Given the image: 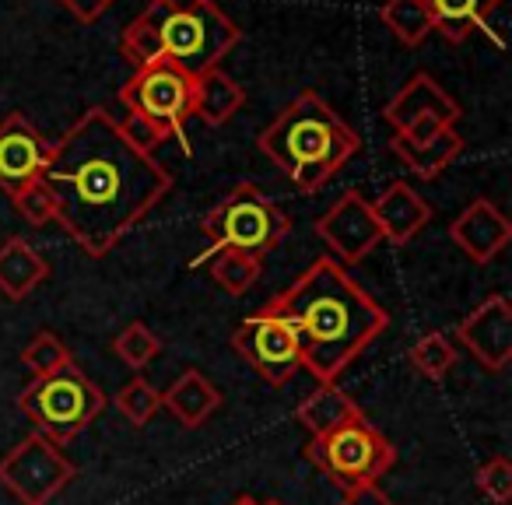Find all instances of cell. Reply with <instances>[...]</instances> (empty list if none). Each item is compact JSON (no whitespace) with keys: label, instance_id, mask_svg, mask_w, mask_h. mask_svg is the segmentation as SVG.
I'll return each mask as SVG.
<instances>
[{"label":"cell","instance_id":"6da1fadb","mask_svg":"<svg viewBox=\"0 0 512 505\" xmlns=\"http://www.w3.org/2000/svg\"><path fill=\"white\" fill-rule=\"evenodd\" d=\"M43 183L57 200V225L85 257L102 260L169 197L172 172L130 148L106 106H92L53 144Z\"/></svg>","mask_w":512,"mask_h":505},{"label":"cell","instance_id":"7a4b0ae2","mask_svg":"<svg viewBox=\"0 0 512 505\" xmlns=\"http://www.w3.org/2000/svg\"><path fill=\"white\" fill-rule=\"evenodd\" d=\"M292 327L302 369L316 383H337L344 369L390 327V313L334 257H316L285 292L264 306Z\"/></svg>","mask_w":512,"mask_h":505},{"label":"cell","instance_id":"3957f363","mask_svg":"<svg viewBox=\"0 0 512 505\" xmlns=\"http://www.w3.org/2000/svg\"><path fill=\"white\" fill-rule=\"evenodd\" d=\"M256 148L292 179L295 190L313 197L358 155L362 137L327 106L323 95L302 92L256 137Z\"/></svg>","mask_w":512,"mask_h":505},{"label":"cell","instance_id":"277c9868","mask_svg":"<svg viewBox=\"0 0 512 505\" xmlns=\"http://www.w3.org/2000/svg\"><path fill=\"white\" fill-rule=\"evenodd\" d=\"M239 39L242 29L214 0H204L200 8L190 11H169L151 0L148 8L123 29L120 50L134 64V71L165 57L183 67L186 74L200 78L204 71L221 67V60L239 46Z\"/></svg>","mask_w":512,"mask_h":505},{"label":"cell","instance_id":"5b68a950","mask_svg":"<svg viewBox=\"0 0 512 505\" xmlns=\"http://www.w3.org/2000/svg\"><path fill=\"white\" fill-rule=\"evenodd\" d=\"M200 235L207 239V253H200L193 267L218 253H249L264 260L292 235V218L256 183H239L200 218Z\"/></svg>","mask_w":512,"mask_h":505},{"label":"cell","instance_id":"8992f818","mask_svg":"<svg viewBox=\"0 0 512 505\" xmlns=\"http://www.w3.org/2000/svg\"><path fill=\"white\" fill-rule=\"evenodd\" d=\"M106 393L99 383L85 376L78 365H64L60 372L43 379H32L18 393V411L32 421V432L46 435L53 446H71L102 411H106Z\"/></svg>","mask_w":512,"mask_h":505},{"label":"cell","instance_id":"52a82bcc","mask_svg":"<svg viewBox=\"0 0 512 505\" xmlns=\"http://www.w3.org/2000/svg\"><path fill=\"white\" fill-rule=\"evenodd\" d=\"M302 456L316 470H323V477H330V484H337L341 491L358 488V484H376L397 463V449L365 414H355L344 425L313 435Z\"/></svg>","mask_w":512,"mask_h":505},{"label":"cell","instance_id":"ba28073f","mask_svg":"<svg viewBox=\"0 0 512 505\" xmlns=\"http://www.w3.org/2000/svg\"><path fill=\"white\" fill-rule=\"evenodd\" d=\"M74 477L78 467L39 432H29L15 449L0 456V488L15 495L18 505H50Z\"/></svg>","mask_w":512,"mask_h":505},{"label":"cell","instance_id":"9c48e42d","mask_svg":"<svg viewBox=\"0 0 512 505\" xmlns=\"http://www.w3.org/2000/svg\"><path fill=\"white\" fill-rule=\"evenodd\" d=\"M193 88L197 78L186 74L179 64L158 57L151 64L137 67L134 78L120 88V102L127 113H144L155 123H162L172 137L186 141V123L193 120Z\"/></svg>","mask_w":512,"mask_h":505},{"label":"cell","instance_id":"30bf717a","mask_svg":"<svg viewBox=\"0 0 512 505\" xmlns=\"http://www.w3.org/2000/svg\"><path fill=\"white\" fill-rule=\"evenodd\" d=\"M232 348L271 386H288L302 372V351L292 327L264 309L239 323V330L232 334Z\"/></svg>","mask_w":512,"mask_h":505},{"label":"cell","instance_id":"8fae6325","mask_svg":"<svg viewBox=\"0 0 512 505\" xmlns=\"http://www.w3.org/2000/svg\"><path fill=\"white\" fill-rule=\"evenodd\" d=\"M313 228L330 246V253H334V260L341 267L362 264L372 249L383 242V232H379L376 218H372V207L362 197V190H344V197H337L316 218Z\"/></svg>","mask_w":512,"mask_h":505},{"label":"cell","instance_id":"7c38bea8","mask_svg":"<svg viewBox=\"0 0 512 505\" xmlns=\"http://www.w3.org/2000/svg\"><path fill=\"white\" fill-rule=\"evenodd\" d=\"M456 341L488 372H505L512 362V302L502 292L488 295L456 323Z\"/></svg>","mask_w":512,"mask_h":505},{"label":"cell","instance_id":"4fadbf2b","mask_svg":"<svg viewBox=\"0 0 512 505\" xmlns=\"http://www.w3.org/2000/svg\"><path fill=\"white\" fill-rule=\"evenodd\" d=\"M50 155L53 144L25 120V113H8L0 120V186L8 197L43 179Z\"/></svg>","mask_w":512,"mask_h":505},{"label":"cell","instance_id":"5bb4252c","mask_svg":"<svg viewBox=\"0 0 512 505\" xmlns=\"http://www.w3.org/2000/svg\"><path fill=\"white\" fill-rule=\"evenodd\" d=\"M463 116L460 102L432 78V74L418 71L400 85V92L386 102L383 109V120L393 127V134H404L411 130L414 123H425V120H435V123H446V127H456Z\"/></svg>","mask_w":512,"mask_h":505},{"label":"cell","instance_id":"9a60e30c","mask_svg":"<svg viewBox=\"0 0 512 505\" xmlns=\"http://www.w3.org/2000/svg\"><path fill=\"white\" fill-rule=\"evenodd\" d=\"M449 239L460 249L470 264H491V260L509 246L512 239V221L502 214V207L488 197H477L463 207L449 225Z\"/></svg>","mask_w":512,"mask_h":505},{"label":"cell","instance_id":"2e32d148","mask_svg":"<svg viewBox=\"0 0 512 505\" xmlns=\"http://www.w3.org/2000/svg\"><path fill=\"white\" fill-rule=\"evenodd\" d=\"M372 218H376L379 232L393 246H407L418 232H425L428 221L435 218V207L414 190L404 179H393L376 200H372Z\"/></svg>","mask_w":512,"mask_h":505},{"label":"cell","instance_id":"e0dca14e","mask_svg":"<svg viewBox=\"0 0 512 505\" xmlns=\"http://www.w3.org/2000/svg\"><path fill=\"white\" fill-rule=\"evenodd\" d=\"M221 407V390L200 369H186L162 393V411H169L183 428H200Z\"/></svg>","mask_w":512,"mask_h":505},{"label":"cell","instance_id":"ac0fdd59","mask_svg":"<svg viewBox=\"0 0 512 505\" xmlns=\"http://www.w3.org/2000/svg\"><path fill=\"white\" fill-rule=\"evenodd\" d=\"M463 144H467V141H463V137L456 134V127H449V130H442V134L428 137V141H407V137L393 134L390 151L418 179H439L442 172H446L449 165H453L456 158H460Z\"/></svg>","mask_w":512,"mask_h":505},{"label":"cell","instance_id":"d6986e66","mask_svg":"<svg viewBox=\"0 0 512 505\" xmlns=\"http://www.w3.org/2000/svg\"><path fill=\"white\" fill-rule=\"evenodd\" d=\"M246 106V88L225 74L221 67L204 71L193 88V120H200L204 127H225L239 109Z\"/></svg>","mask_w":512,"mask_h":505},{"label":"cell","instance_id":"ffe728a7","mask_svg":"<svg viewBox=\"0 0 512 505\" xmlns=\"http://www.w3.org/2000/svg\"><path fill=\"white\" fill-rule=\"evenodd\" d=\"M50 278V264L39 257L25 239H8L0 246V295L11 302H22Z\"/></svg>","mask_w":512,"mask_h":505},{"label":"cell","instance_id":"44dd1931","mask_svg":"<svg viewBox=\"0 0 512 505\" xmlns=\"http://www.w3.org/2000/svg\"><path fill=\"white\" fill-rule=\"evenodd\" d=\"M502 0H425L428 15H432V29L439 32L446 43H467V36L498 11Z\"/></svg>","mask_w":512,"mask_h":505},{"label":"cell","instance_id":"7402d4cb","mask_svg":"<svg viewBox=\"0 0 512 505\" xmlns=\"http://www.w3.org/2000/svg\"><path fill=\"white\" fill-rule=\"evenodd\" d=\"M355 414H362V407H358L337 383H316V390L295 407V421L306 428L309 439L344 425V421L355 418Z\"/></svg>","mask_w":512,"mask_h":505},{"label":"cell","instance_id":"603a6c76","mask_svg":"<svg viewBox=\"0 0 512 505\" xmlns=\"http://www.w3.org/2000/svg\"><path fill=\"white\" fill-rule=\"evenodd\" d=\"M379 18H383L386 29L404 46H411V50L425 43L428 32H435L425 0H386L383 8H379Z\"/></svg>","mask_w":512,"mask_h":505},{"label":"cell","instance_id":"cb8c5ba5","mask_svg":"<svg viewBox=\"0 0 512 505\" xmlns=\"http://www.w3.org/2000/svg\"><path fill=\"white\" fill-rule=\"evenodd\" d=\"M407 358H411L414 372H418L421 379H428V383H442L456 365V344L449 334L432 330V334L418 337V341L411 344Z\"/></svg>","mask_w":512,"mask_h":505},{"label":"cell","instance_id":"d4e9b609","mask_svg":"<svg viewBox=\"0 0 512 505\" xmlns=\"http://www.w3.org/2000/svg\"><path fill=\"white\" fill-rule=\"evenodd\" d=\"M211 278L218 281L221 292L239 299V295L253 292L256 281L264 278V260L249 257V253H218L211 257Z\"/></svg>","mask_w":512,"mask_h":505},{"label":"cell","instance_id":"484cf974","mask_svg":"<svg viewBox=\"0 0 512 505\" xmlns=\"http://www.w3.org/2000/svg\"><path fill=\"white\" fill-rule=\"evenodd\" d=\"M109 348H113V355L120 358L127 369L141 372V369H148L158 355H162V337H158L148 323L134 320L113 337V344H109Z\"/></svg>","mask_w":512,"mask_h":505},{"label":"cell","instance_id":"4316f807","mask_svg":"<svg viewBox=\"0 0 512 505\" xmlns=\"http://www.w3.org/2000/svg\"><path fill=\"white\" fill-rule=\"evenodd\" d=\"M71 362H74L71 348H67V344L60 341L53 330H39V334L22 348V365L29 369L32 379L53 376V372H60L64 365H71Z\"/></svg>","mask_w":512,"mask_h":505},{"label":"cell","instance_id":"83f0119b","mask_svg":"<svg viewBox=\"0 0 512 505\" xmlns=\"http://www.w3.org/2000/svg\"><path fill=\"white\" fill-rule=\"evenodd\" d=\"M113 407L120 411V418L134 428H144L158 411H162V393L148 383V379L134 376L120 393L113 397Z\"/></svg>","mask_w":512,"mask_h":505},{"label":"cell","instance_id":"f1b7e54d","mask_svg":"<svg viewBox=\"0 0 512 505\" xmlns=\"http://www.w3.org/2000/svg\"><path fill=\"white\" fill-rule=\"evenodd\" d=\"M116 127H120L123 141H127L130 148L141 151V155H155V151L172 137L162 123H155L151 116H144V113H127L123 120H116Z\"/></svg>","mask_w":512,"mask_h":505},{"label":"cell","instance_id":"f546056e","mask_svg":"<svg viewBox=\"0 0 512 505\" xmlns=\"http://www.w3.org/2000/svg\"><path fill=\"white\" fill-rule=\"evenodd\" d=\"M474 484L491 505H509L512 502V463L505 456H491L477 467Z\"/></svg>","mask_w":512,"mask_h":505},{"label":"cell","instance_id":"4dcf8cb0","mask_svg":"<svg viewBox=\"0 0 512 505\" xmlns=\"http://www.w3.org/2000/svg\"><path fill=\"white\" fill-rule=\"evenodd\" d=\"M15 207L18 214H22L29 225H50V221H57V200H53V190L43 183V179H36V183H29L25 190H18L15 197Z\"/></svg>","mask_w":512,"mask_h":505},{"label":"cell","instance_id":"1f68e13d","mask_svg":"<svg viewBox=\"0 0 512 505\" xmlns=\"http://www.w3.org/2000/svg\"><path fill=\"white\" fill-rule=\"evenodd\" d=\"M60 4H64V8L78 18V22L92 25V22H99L109 8H113L116 0H60Z\"/></svg>","mask_w":512,"mask_h":505},{"label":"cell","instance_id":"d6a6232c","mask_svg":"<svg viewBox=\"0 0 512 505\" xmlns=\"http://www.w3.org/2000/svg\"><path fill=\"white\" fill-rule=\"evenodd\" d=\"M337 505H393V498L379 484H358V488L344 491V498Z\"/></svg>","mask_w":512,"mask_h":505},{"label":"cell","instance_id":"836d02e7","mask_svg":"<svg viewBox=\"0 0 512 505\" xmlns=\"http://www.w3.org/2000/svg\"><path fill=\"white\" fill-rule=\"evenodd\" d=\"M155 4H162V8H169V11H190V8H200L204 0H155Z\"/></svg>","mask_w":512,"mask_h":505},{"label":"cell","instance_id":"e575fe53","mask_svg":"<svg viewBox=\"0 0 512 505\" xmlns=\"http://www.w3.org/2000/svg\"><path fill=\"white\" fill-rule=\"evenodd\" d=\"M232 505H256V498H249V495H239V498H235Z\"/></svg>","mask_w":512,"mask_h":505},{"label":"cell","instance_id":"d590c367","mask_svg":"<svg viewBox=\"0 0 512 505\" xmlns=\"http://www.w3.org/2000/svg\"><path fill=\"white\" fill-rule=\"evenodd\" d=\"M256 505H285L281 498H267V502H256Z\"/></svg>","mask_w":512,"mask_h":505}]
</instances>
